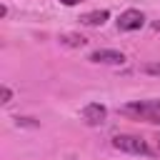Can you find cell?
Listing matches in <instances>:
<instances>
[{
    "label": "cell",
    "mask_w": 160,
    "mask_h": 160,
    "mask_svg": "<svg viewBox=\"0 0 160 160\" xmlns=\"http://www.w3.org/2000/svg\"><path fill=\"white\" fill-rule=\"evenodd\" d=\"M105 118H108V108L100 105V102H88V105L82 108V120H85L88 125H102Z\"/></svg>",
    "instance_id": "obj_5"
},
{
    "label": "cell",
    "mask_w": 160,
    "mask_h": 160,
    "mask_svg": "<svg viewBox=\"0 0 160 160\" xmlns=\"http://www.w3.org/2000/svg\"><path fill=\"white\" fill-rule=\"evenodd\" d=\"M10 100H12V90H10L8 85H2V88H0V102H2V105H8Z\"/></svg>",
    "instance_id": "obj_8"
},
{
    "label": "cell",
    "mask_w": 160,
    "mask_h": 160,
    "mask_svg": "<svg viewBox=\"0 0 160 160\" xmlns=\"http://www.w3.org/2000/svg\"><path fill=\"white\" fill-rule=\"evenodd\" d=\"M58 2H62V5H68V8H72V5H80L82 0H58Z\"/></svg>",
    "instance_id": "obj_10"
},
{
    "label": "cell",
    "mask_w": 160,
    "mask_h": 160,
    "mask_svg": "<svg viewBox=\"0 0 160 160\" xmlns=\"http://www.w3.org/2000/svg\"><path fill=\"white\" fill-rule=\"evenodd\" d=\"M145 25V15L140 12V10H125V12H120L118 15V30H122V32H132V30H140Z\"/></svg>",
    "instance_id": "obj_3"
},
{
    "label": "cell",
    "mask_w": 160,
    "mask_h": 160,
    "mask_svg": "<svg viewBox=\"0 0 160 160\" xmlns=\"http://www.w3.org/2000/svg\"><path fill=\"white\" fill-rule=\"evenodd\" d=\"M90 62H98V65H122L125 62V55L120 50H110V48H100V50H92Z\"/></svg>",
    "instance_id": "obj_4"
},
{
    "label": "cell",
    "mask_w": 160,
    "mask_h": 160,
    "mask_svg": "<svg viewBox=\"0 0 160 160\" xmlns=\"http://www.w3.org/2000/svg\"><path fill=\"white\" fill-rule=\"evenodd\" d=\"M112 148L120 150V152H128V155H158V150L140 135H130V132H120V135H112Z\"/></svg>",
    "instance_id": "obj_2"
},
{
    "label": "cell",
    "mask_w": 160,
    "mask_h": 160,
    "mask_svg": "<svg viewBox=\"0 0 160 160\" xmlns=\"http://www.w3.org/2000/svg\"><path fill=\"white\" fill-rule=\"evenodd\" d=\"M120 115L140 120V122H150V125H160V98L152 100H132L128 105L120 108Z\"/></svg>",
    "instance_id": "obj_1"
},
{
    "label": "cell",
    "mask_w": 160,
    "mask_h": 160,
    "mask_svg": "<svg viewBox=\"0 0 160 160\" xmlns=\"http://www.w3.org/2000/svg\"><path fill=\"white\" fill-rule=\"evenodd\" d=\"M108 18H110L108 10H92V12L80 15V22H82V25H90V28H98V25H102Z\"/></svg>",
    "instance_id": "obj_6"
},
{
    "label": "cell",
    "mask_w": 160,
    "mask_h": 160,
    "mask_svg": "<svg viewBox=\"0 0 160 160\" xmlns=\"http://www.w3.org/2000/svg\"><path fill=\"white\" fill-rule=\"evenodd\" d=\"M152 28H155V30L160 32V20H155V22H152Z\"/></svg>",
    "instance_id": "obj_11"
},
{
    "label": "cell",
    "mask_w": 160,
    "mask_h": 160,
    "mask_svg": "<svg viewBox=\"0 0 160 160\" xmlns=\"http://www.w3.org/2000/svg\"><path fill=\"white\" fill-rule=\"evenodd\" d=\"M60 42H62V45H70V48H82L88 40H85L82 35H62Z\"/></svg>",
    "instance_id": "obj_7"
},
{
    "label": "cell",
    "mask_w": 160,
    "mask_h": 160,
    "mask_svg": "<svg viewBox=\"0 0 160 160\" xmlns=\"http://www.w3.org/2000/svg\"><path fill=\"white\" fill-rule=\"evenodd\" d=\"M145 72H148V75H158V78H160V60L148 62V65H145Z\"/></svg>",
    "instance_id": "obj_9"
}]
</instances>
